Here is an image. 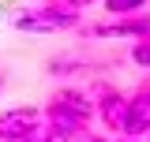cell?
Here are the masks:
<instances>
[{"label":"cell","instance_id":"1","mask_svg":"<svg viewBox=\"0 0 150 142\" xmlns=\"http://www.w3.org/2000/svg\"><path fill=\"white\" fill-rule=\"evenodd\" d=\"M41 112H45V131L56 142H83L90 135V120L98 116L94 112V97L86 90H79V86L53 90L49 105L41 108Z\"/></svg>","mask_w":150,"mask_h":142},{"label":"cell","instance_id":"2","mask_svg":"<svg viewBox=\"0 0 150 142\" xmlns=\"http://www.w3.org/2000/svg\"><path fill=\"white\" fill-rule=\"evenodd\" d=\"M11 26L23 34H56V30H79V11H71L60 0H41L34 8H19Z\"/></svg>","mask_w":150,"mask_h":142},{"label":"cell","instance_id":"3","mask_svg":"<svg viewBox=\"0 0 150 142\" xmlns=\"http://www.w3.org/2000/svg\"><path fill=\"white\" fill-rule=\"evenodd\" d=\"M79 37H90V41H109V37H131V41H146L150 37V11L128 19H109V22H86L79 26Z\"/></svg>","mask_w":150,"mask_h":142},{"label":"cell","instance_id":"4","mask_svg":"<svg viewBox=\"0 0 150 142\" xmlns=\"http://www.w3.org/2000/svg\"><path fill=\"white\" fill-rule=\"evenodd\" d=\"M94 112L109 135H124V116H128V93H120L109 82H94Z\"/></svg>","mask_w":150,"mask_h":142},{"label":"cell","instance_id":"5","mask_svg":"<svg viewBox=\"0 0 150 142\" xmlns=\"http://www.w3.org/2000/svg\"><path fill=\"white\" fill-rule=\"evenodd\" d=\"M45 127V112L38 105H11L0 112V142H23Z\"/></svg>","mask_w":150,"mask_h":142},{"label":"cell","instance_id":"6","mask_svg":"<svg viewBox=\"0 0 150 142\" xmlns=\"http://www.w3.org/2000/svg\"><path fill=\"white\" fill-rule=\"evenodd\" d=\"M150 135V79L128 93V116H124V135L120 138H146Z\"/></svg>","mask_w":150,"mask_h":142},{"label":"cell","instance_id":"7","mask_svg":"<svg viewBox=\"0 0 150 142\" xmlns=\"http://www.w3.org/2000/svg\"><path fill=\"white\" fill-rule=\"evenodd\" d=\"M101 4H105V11L112 19H128V15L146 11V0H101Z\"/></svg>","mask_w":150,"mask_h":142},{"label":"cell","instance_id":"8","mask_svg":"<svg viewBox=\"0 0 150 142\" xmlns=\"http://www.w3.org/2000/svg\"><path fill=\"white\" fill-rule=\"evenodd\" d=\"M49 71L53 75H79V71H86L83 60H49Z\"/></svg>","mask_w":150,"mask_h":142},{"label":"cell","instance_id":"9","mask_svg":"<svg viewBox=\"0 0 150 142\" xmlns=\"http://www.w3.org/2000/svg\"><path fill=\"white\" fill-rule=\"evenodd\" d=\"M131 64H139V67L150 71V37L146 41H131Z\"/></svg>","mask_w":150,"mask_h":142},{"label":"cell","instance_id":"10","mask_svg":"<svg viewBox=\"0 0 150 142\" xmlns=\"http://www.w3.org/2000/svg\"><path fill=\"white\" fill-rule=\"evenodd\" d=\"M60 4H68L71 11H83V8H90V4H98V0H60Z\"/></svg>","mask_w":150,"mask_h":142},{"label":"cell","instance_id":"11","mask_svg":"<svg viewBox=\"0 0 150 142\" xmlns=\"http://www.w3.org/2000/svg\"><path fill=\"white\" fill-rule=\"evenodd\" d=\"M23 142H56V138H53V135H49V131H45V127H41L38 135H30V138H23Z\"/></svg>","mask_w":150,"mask_h":142},{"label":"cell","instance_id":"12","mask_svg":"<svg viewBox=\"0 0 150 142\" xmlns=\"http://www.w3.org/2000/svg\"><path fill=\"white\" fill-rule=\"evenodd\" d=\"M83 142H109V138H101V135H86Z\"/></svg>","mask_w":150,"mask_h":142},{"label":"cell","instance_id":"13","mask_svg":"<svg viewBox=\"0 0 150 142\" xmlns=\"http://www.w3.org/2000/svg\"><path fill=\"white\" fill-rule=\"evenodd\" d=\"M112 142H139V138H112Z\"/></svg>","mask_w":150,"mask_h":142},{"label":"cell","instance_id":"14","mask_svg":"<svg viewBox=\"0 0 150 142\" xmlns=\"http://www.w3.org/2000/svg\"><path fill=\"white\" fill-rule=\"evenodd\" d=\"M146 142H150V135H146Z\"/></svg>","mask_w":150,"mask_h":142},{"label":"cell","instance_id":"15","mask_svg":"<svg viewBox=\"0 0 150 142\" xmlns=\"http://www.w3.org/2000/svg\"><path fill=\"white\" fill-rule=\"evenodd\" d=\"M0 90H4V86H0Z\"/></svg>","mask_w":150,"mask_h":142}]
</instances>
